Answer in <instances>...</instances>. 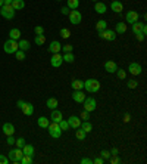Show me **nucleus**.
Here are the masks:
<instances>
[{
  "label": "nucleus",
  "instance_id": "nucleus-54",
  "mask_svg": "<svg viewBox=\"0 0 147 164\" xmlns=\"http://www.w3.org/2000/svg\"><path fill=\"white\" fill-rule=\"evenodd\" d=\"M135 36H137V40H138V41L144 40V34H135Z\"/></svg>",
  "mask_w": 147,
  "mask_h": 164
},
{
  "label": "nucleus",
  "instance_id": "nucleus-53",
  "mask_svg": "<svg viewBox=\"0 0 147 164\" xmlns=\"http://www.w3.org/2000/svg\"><path fill=\"white\" fill-rule=\"evenodd\" d=\"M16 105H18V108H22V107L25 105V101H22V99H19V101H18V104H16Z\"/></svg>",
  "mask_w": 147,
  "mask_h": 164
},
{
  "label": "nucleus",
  "instance_id": "nucleus-14",
  "mask_svg": "<svg viewBox=\"0 0 147 164\" xmlns=\"http://www.w3.org/2000/svg\"><path fill=\"white\" fill-rule=\"evenodd\" d=\"M72 99L77 102V104H82L84 99H85V95L82 93V90H75L72 93Z\"/></svg>",
  "mask_w": 147,
  "mask_h": 164
},
{
  "label": "nucleus",
  "instance_id": "nucleus-28",
  "mask_svg": "<svg viewBox=\"0 0 147 164\" xmlns=\"http://www.w3.org/2000/svg\"><path fill=\"white\" fill-rule=\"evenodd\" d=\"M115 31L119 33V34H124L127 31V24H125V22H118L116 27H115Z\"/></svg>",
  "mask_w": 147,
  "mask_h": 164
},
{
  "label": "nucleus",
  "instance_id": "nucleus-13",
  "mask_svg": "<svg viewBox=\"0 0 147 164\" xmlns=\"http://www.w3.org/2000/svg\"><path fill=\"white\" fill-rule=\"evenodd\" d=\"M60 49H62V44H60L57 40H53L52 43H50V46H49V52H50V53H59V52H60Z\"/></svg>",
  "mask_w": 147,
  "mask_h": 164
},
{
  "label": "nucleus",
  "instance_id": "nucleus-8",
  "mask_svg": "<svg viewBox=\"0 0 147 164\" xmlns=\"http://www.w3.org/2000/svg\"><path fill=\"white\" fill-rule=\"evenodd\" d=\"M99 36L103 39V40H107V41H113L116 39V36H115V31L112 30H103V31H99Z\"/></svg>",
  "mask_w": 147,
  "mask_h": 164
},
{
  "label": "nucleus",
  "instance_id": "nucleus-21",
  "mask_svg": "<svg viewBox=\"0 0 147 164\" xmlns=\"http://www.w3.org/2000/svg\"><path fill=\"white\" fill-rule=\"evenodd\" d=\"M94 10H96L97 13H100V15H103V13H106L107 8H106V5H105V3L97 2V3H96V6H94Z\"/></svg>",
  "mask_w": 147,
  "mask_h": 164
},
{
  "label": "nucleus",
  "instance_id": "nucleus-4",
  "mask_svg": "<svg viewBox=\"0 0 147 164\" xmlns=\"http://www.w3.org/2000/svg\"><path fill=\"white\" fill-rule=\"evenodd\" d=\"M19 49V46H18V41L16 40H12V39H9V40L5 41V44H3V50L6 52V53H15L16 50Z\"/></svg>",
  "mask_w": 147,
  "mask_h": 164
},
{
  "label": "nucleus",
  "instance_id": "nucleus-52",
  "mask_svg": "<svg viewBox=\"0 0 147 164\" xmlns=\"http://www.w3.org/2000/svg\"><path fill=\"white\" fill-rule=\"evenodd\" d=\"M110 163H112V164H118V163H119V158H118L116 155H113V158L110 160Z\"/></svg>",
  "mask_w": 147,
  "mask_h": 164
},
{
  "label": "nucleus",
  "instance_id": "nucleus-34",
  "mask_svg": "<svg viewBox=\"0 0 147 164\" xmlns=\"http://www.w3.org/2000/svg\"><path fill=\"white\" fill-rule=\"evenodd\" d=\"M85 135H87V133H85V132L82 130V129H80V127L77 129V133H75V136H77V139L84 140V139H85Z\"/></svg>",
  "mask_w": 147,
  "mask_h": 164
},
{
  "label": "nucleus",
  "instance_id": "nucleus-19",
  "mask_svg": "<svg viewBox=\"0 0 147 164\" xmlns=\"http://www.w3.org/2000/svg\"><path fill=\"white\" fill-rule=\"evenodd\" d=\"M110 8H112V10L113 12H116V13H122V3L121 2H118V0H115V2H112V5H110Z\"/></svg>",
  "mask_w": 147,
  "mask_h": 164
},
{
  "label": "nucleus",
  "instance_id": "nucleus-59",
  "mask_svg": "<svg viewBox=\"0 0 147 164\" xmlns=\"http://www.w3.org/2000/svg\"><path fill=\"white\" fill-rule=\"evenodd\" d=\"M56 2H62V0H56Z\"/></svg>",
  "mask_w": 147,
  "mask_h": 164
},
{
  "label": "nucleus",
  "instance_id": "nucleus-1",
  "mask_svg": "<svg viewBox=\"0 0 147 164\" xmlns=\"http://www.w3.org/2000/svg\"><path fill=\"white\" fill-rule=\"evenodd\" d=\"M84 89L87 92H90V93H97L100 90V83L96 78H88V80L84 82Z\"/></svg>",
  "mask_w": 147,
  "mask_h": 164
},
{
  "label": "nucleus",
  "instance_id": "nucleus-5",
  "mask_svg": "<svg viewBox=\"0 0 147 164\" xmlns=\"http://www.w3.org/2000/svg\"><path fill=\"white\" fill-rule=\"evenodd\" d=\"M47 130H49V135L52 138H55V139H59L60 136H62V130H60V127H59V124L57 123H52L49 124V127H47Z\"/></svg>",
  "mask_w": 147,
  "mask_h": 164
},
{
  "label": "nucleus",
  "instance_id": "nucleus-12",
  "mask_svg": "<svg viewBox=\"0 0 147 164\" xmlns=\"http://www.w3.org/2000/svg\"><path fill=\"white\" fill-rule=\"evenodd\" d=\"M68 123H69V127H72V129H78V127L81 126V120H80V117L72 115V117H69V118H68Z\"/></svg>",
  "mask_w": 147,
  "mask_h": 164
},
{
  "label": "nucleus",
  "instance_id": "nucleus-3",
  "mask_svg": "<svg viewBox=\"0 0 147 164\" xmlns=\"http://www.w3.org/2000/svg\"><path fill=\"white\" fill-rule=\"evenodd\" d=\"M24 155L22 149L21 148H16V149H10L9 151V160L12 161L13 164H19L21 163V158Z\"/></svg>",
  "mask_w": 147,
  "mask_h": 164
},
{
  "label": "nucleus",
  "instance_id": "nucleus-41",
  "mask_svg": "<svg viewBox=\"0 0 147 164\" xmlns=\"http://www.w3.org/2000/svg\"><path fill=\"white\" fill-rule=\"evenodd\" d=\"M127 86H128L130 89H135V87L138 86V83L135 82V80H128V82H127Z\"/></svg>",
  "mask_w": 147,
  "mask_h": 164
},
{
  "label": "nucleus",
  "instance_id": "nucleus-37",
  "mask_svg": "<svg viewBox=\"0 0 147 164\" xmlns=\"http://www.w3.org/2000/svg\"><path fill=\"white\" fill-rule=\"evenodd\" d=\"M33 163V157L30 155H22V158H21V164H31Z\"/></svg>",
  "mask_w": 147,
  "mask_h": 164
},
{
  "label": "nucleus",
  "instance_id": "nucleus-60",
  "mask_svg": "<svg viewBox=\"0 0 147 164\" xmlns=\"http://www.w3.org/2000/svg\"><path fill=\"white\" fill-rule=\"evenodd\" d=\"M93 2H96V0H93Z\"/></svg>",
  "mask_w": 147,
  "mask_h": 164
},
{
  "label": "nucleus",
  "instance_id": "nucleus-32",
  "mask_svg": "<svg viewBox=\"0 0 147 164\" xmlns=\"http://www.w3.org/2000/svg\"><path fill=\"white\" fill-rule=\"evenodd\" d=\"M107 27V22L105 21V19H100V21H97V24H96V30L97 31H103V30H106Z\"/></svg>",
  "mask_w": 147,
  "mask_h": 164
},
{
  "label": "nucleus",
  "instance_id": "nucleus-22",
  "mask_svg": "<svg viewBox=\"0 0 147 164\" xmlns=\"http://www.w3.org/2000/svg\"><path fill=\"white\" fill-rule=\"evenodd\" d=\"M37 124H38V127H41V129H47L50 124V120L47 117H40V118L37 120Z\"/></svg>",
  "mask_w": 147,
  "mask_h": 164
},
{
  "label": "nucleus",
  "instance_id": "nucleus-20",
  "mask_svg": "<svg viewBox=\"0 0 147 164\" xmlns=\"http://www.w3.org/2000/svg\"><path fill=\"white\" fill-rule=\"evenodd\" d=\"M9 39L18 41L19 39H21V30H18V28H12V30L9 31Z\"/></svg>",
  "mask_w": 147,
  "mask_h": 164
},
{
  "label": "nucleus",
  "instance_id": "nucleus-39",
  "mask_svg": "<svg viewBox=\"0 0 147 164\" xmlns=\"http://www.w3.org/2000/svg\"><path fill=\"white\" fill-rule=\"evenodd\" d=\"M15 56H16L18 61H24V59H25V53H24V50L18 49L16 52H15Z\"/></svg>",
  "mask_w": 147,
  "mask_h": 164
},
{
  "label": "nucleus",
  "instance_id": "nucleus-2",
  "mask_svg": "<svg viewBox=\"0 0 147 164\" xmlns=\"http://www.w3.org/2000/svg\"><path fill=\"white\" fill-rule=\"evenodd\" d=\"M15 9L12 8V5H3L2 8H0V15L3 18H6V19H13L15 18Z\"/></svg>",
  "mask_w": 147,
  "mask_h": 164
},
{
  "label": "nucleus",
  "instance_id": "nucleus-49",
  "mask_svg": "<svg viewBox=\"0 0 147 164\" xmlns=\"http://www.w3.org/2000/svg\"><path fill=\"white\" fill-rule=\"evenodd\" d=\"M103 161H105V160H103L102 157H99V158H96V160H93V163L94 164H103Z\"/></svg>",
  "mask_w": 147,
  "mask_h": 164
},
{
  "label": "nucleus",
  "instance_id": "nucleus-58",
  "mask_svg": "<svg viewBox=\"0 0 147 164\" xmlns=\"http://www.w3.org/2000/svg\"><path fill=\"white\" fill-rule=\"evenodd\" d=\"M3 5H5V3H3V0H0V8H2Z\"/></svg>",
  "mask_w": 147,
  "mask_h": 164
},
{
  "label": "nucleus",
  "instance_id": "nucleus-23",
  "mask_svg": "<svg viewBox=\"0 0 147 164\" xmlns=\"http://www.w3.org/2000/svg\"><path fill=\"white\" fill-rule=\"evenodd\" d=\"M22 152H24L25 155L34 157V147L33 145H30V143H25L24 147H22Z\"/></svg>",
  "mask_w": 147,
  "mask_h": 164
},
{
  "label": "nucleus",
  "instance_id": "nucleus-51",
  "mask_svg": "<svg viewBox=\"0 0 147 164\" xmlns=\"http://www.w3.org/2000/svg\"><path fill=\"white\" fill-rule=\"evenodd\" d=\"M68 6H63V8L60 9V12H62V13H63V15H68V12H69V10H68Z\"/></svg>",
  "mask_w": 147,
  "mask_h": 164
},
{
  "label": "nucleus",
  "instance_id": "nucleus-48",
  "mask_svg": "<svg viewBox=\"0 0 147 164\" xmlns=\"http://www.w3.org/2000/svg\"><path fill=\"white\" fill-rule=\"evenodd\" d=\"M8 145H15V138H13V135L8 136Z\"/></svg>",
  "mask_w": 147,
  "mask_h": 164
},
{
  "label": "nucleus",
  "instance_id": "nucleus-31",
  "mask_svg": "<svg viewBox=\"0 0 147 164\" xmlns=\"http://www.w3.org/2000/svg\"><path fill=\"white\" fill-rule=\"evenodd\" d=\"M80 129H82V130L85 132V133H90L91 130H93V126H91V123L87 120V121H84V123H81V126H80Z\"/></svg>",
  "mask_w": 147,
  "mask_h": 164
},
{
  "label": "nucleus",
  "instance_id": "nucleus-15",
  "mask_svg": "<svg viewBox=\"0 0 147 164\" xmlns=\"http://www.w3.org/2000/svg\"><path fill=\"white\" fill-rule=\"evenodd\" d=\"M2 130H3V133H5L6 136H10V135H13V133H15V126H13L12 123H5Z\"/></svg>",
  "mask_w": 147,
  "mask_h": 164
},
{
  "label": "nucleus",
  "instance_id": "nucleus-30",
  "mask_svg": "<svg viewBox=\"0 0 147 164\" xmlns=\"http://www.w3.org/2000/svg\"><path fill=\"white\" fill-rule=\"evenodd\" d=\"M62 59H63V62H68V64H72L74 61H75V56L72 55V52H66L65 55L62 56Z\"/></svg>",
  "mask_w": 147,
  "mask_h": 164
},
{
  "label": "nucleus",
  "instance_id": "nucleus-44",
  "mask_svg": "<svg viewBox=\"0 0 147 164\" xmlns=\"http://www.w3.org/2000/svg\"><path fill=\"white\" fill-rule=\"evenodd\" d=\"M81 118H82V120H84V121H87V120L90 118V113L84 109V111H82V113H81Z\"/></svg>",
  "mask_w": 147,
  "mask_h": 164
},
{
  "label": "nucleus",
  "instance_id": "nucleus-6",
  "mask_svg": "<svg viewBox=\"0 0 147 164\" xmlns=\"http://www.w3.org/2000/svg\"><path fill=\"white\" fill-rule=\"evenodd\" d=\"M82 104H84V109H85V111H88V113H93V111L97 108V102H96V99L91 98V96L90 98H87V96H85V99H84V102H82Z\"/></svg>",
  "mask_w": 147,
  "mask_h": 164
},
{
  "label": "nucleus",
  "instance_id": "nucleus-16",
  "mask_svg": "<svg viewBox=\"0 0 147 164\" xmlns=\"http://www.w3.org/2000/svg\"><path fill=\"white\" fill-rule=\"evenodd\" d=\"M50 120L53 121V123H59L60 120H62V113L59 111V109H52V114H50Z\"/></svg>",
  "mask_w": 147,
  "mask_h": 164
},
{
  "label": "nucleus",
  "instance_id": "nucleus-36",
  "mask_svg": "<svg viewBox=\"0 0 147 164\" xmlns=\"http://www.w3.org/2000/svg\"><path fill=\"white\" fill-rule=\"evenodd\" d=\"M59 127H60V130L63 132V130H68V129H69V123H68V121H66V120H63V118H62V120H60V121H59Z\"/></svg>",
  "mask_w": 147,
  "mask_h": 164
},
{
  "label": "nucleus",
  "instance_id": "nucleus-9",
  "mask_svg": "<svg viewBox=\"0 0 147 164\" xmlns=\"http://www.w3.org/2000/svg\"><path fill=\"white\" fill-rule=\"evenodd\" d=\"M62 62H63V59H62V55H59V53H53V56L50 58V64L55 68H59L62 65Z\"/></svg>",
  "mask_w": 147,
  "mask_h": 164
},
{
  "label": "nucleus",
  "instance_id": "nucleus-42",
  "mask_svg": "<svg viewBox=\"0 0 147 164\" xmlns=\"http://www.w3.org/2000/svg\"><path fill=\"white\" fill-rule=\"evenodd\" d=\"M116 75H118V78H121V80H124V78L127 77V73H125L124 70H116Z\"/></svg>",
  "mask_w": 147,
  "mask_h": 164
},
{
  "label": "nucleus",
  "instance_id": "nucleus-29",
  "mask_svg": "<svg viewBox=\"0 0 147 164\" xmlns=\"http://www.w3.org/2000/svg\"><path fill=\"white\" fill-rule=\"evenodd\" d=\"M18 46H19V49L24 50V52L31 48V44H30V41H28V40H19V41H18Z\"/></svg>",
  "mask_w": 147,
  "mask_h": 164
},
{
  "label": "nucleus",
  "instance_id": "nucleus-38",
  "mask_svg": "<svg viewBox=\"0 0 147 164\" xmlns=\"http://www.w3.org/2000/svg\"><path fill=\"white\" fill-rule=\"evenodd\" d=\"M60 37H62V39H69V37H71V31H69L68 28H62V30H60Z\"/></svg>",
  "mask_w": 147,
  "mask_h": 164
},
{
  "label": "nucleus",
  "instance_id": "nucleus-25",
  "mask_svg": "<svg viewBox=\"0 0 147 164\" xmlns=\"http://www.w3.org/2000/svg\"><path fill=\"white\" fill-rule=\"evenodd\" d=\"M10 5H12V8L15 9V10H21V9L25 8V2L24 0H13Z\"/></svg>",
  "mask_w": 147,
  "mask_h": 164
},
{
  "label": "nucleus",
  "instance_id": "nucleus-33",
  "mask_svg": "<svg viewBox=\"0 0 147 164\" xmlns=\"http://www.w3.org/2000/svg\"><path fill=\"white\" fill-rule=\"evenodd\" d=\"M34 41H35V44L41 46V44H44V41H46V36H44V34H38V36H35Z\"/></svg>",
  "mask_w": 147,
  "mask_h": 164
},
{
  "label": "nucleus",
  "instance_id": "nucleus-47",
  "mask_svg": "<svg viewBox=\"0 0 147 164\" xmlns=\"http://www.w3.org/2000/svg\"><path fill=\"white\" fill-rule=\"evenodd\" d=\"M62 49L65 50V53H66V52H72L74 48H72V44H65V46H62Z\"/></svg>",
  "mask_w": 147,
  "mask_h": 164
},
{
  "label": "nucleus",
  "instance_id": "nucleus-18",
  "mask_svg": "<svg viewBox=\"0 0 147 164\" xmlns=\"http://www.w3.org/2000/svg\"><path fill=\"white\" fill-rule=\"evenodd\" d=\"M22 113H24L25 115H33L34 114V107H33V104H30V102H25V105L22 108Z\"/></svg>",
  "mask_w": 147,
  "mask_h": 164
},
{
  "label": "nucleus",
  "instance_id": "nucleus-50",
  "mask_svg": "<svg viewBox=\"0 0 147 164\" xmlns=\"http://www.w3.org/2000/svg\"><path fill=\"white\" fill-rule=\"evenodd\" d=\"M93 163V160H90V158H82L81 160V164H91Z\"/></svg>",
  "mask_w": 147,
  "mask_h": 164
},
{
  "label": "nucleus",
  "instance_id": "nucleus-26",
  "mask_svg": "<svg viewBox=\"0 0 147 164\" xmlns=\"http://www.w3.org/2000/svg\"><path fill=\"white\" fill-rule=\"evenodd\" d=\"M132 25V33L134 34H143V24L141 22H134V24H131Z\"/></svg>",
  "mask_w": 147,
  "mask_h": 164
},
{
  "label": "nucleus",
  "instance_id": "nucleus-35",
  "mask_svg": "<svg viewBox=\"0 0 147 164\" xmlns=\"http://www.w3.org/2000/svg\"><path fill=\"white\" fill-rule=\"evenodd\" d=\"M80 6V0H68V8L69 9H77Z\"/></svg>",
  "mask_w": 147,
  "mask_h": 164
},
{
  "label": "nucleus",
  "instance_id": "nucleus-43",
  "mask_svg": "<svg viewBox=\"0 0 147 164\" xmlns=\"http://www.w3.org/2000/svg\"><path fill=\"white\" fill-rule=\"evenodd\" d=\"M9 157L6 155H3V154H0V164H9Z\"/></svg>",
  "mask_w": 147,
  "mask_h": 164
},
{
  "label": "nucleus",
  "instance_id": "nucleus-45",
  "mask_svg": "<svg viewBox=\"0 0 147 164\" xmlns=\"http://www.w3.org/2000/svg\"><path fill=\"white\" fill-rule=\"evenodd\" d=\"M100 155H102V158H103V160H107V158L110 157V152H109V151H106V149H103V151L100 152Z\"/></svg>",
  "mask_w": 147,
  "mask_h": 164
},
{
  "label": "nucleus",
  "instance_id": "nucleus-10",
  "mask_svg": "<svg viewBox=\"0 0 147 164\" xmlns=\"http://www.w3.org/2000/svg\"><path fill=\"white\" fill-rule=\"evenodd\" d=\"M128 71L132 75H138V74H141V65L138 62H131L130 67H128Z\"/></svg>",
  "mask_w": 147,
  "mask_h": 164
},
{
  "label": "nucleus",
  "instance_id": "nucleus-55",
  "mask_svg": "<svg viewBox=\"0 0 147 164\" xmlns=\"http://www.w3.org/2000/svg\"><path fill=\"white\" fill-rule=\"evenodd\" d=\"M118 152H119V151H118V148H113V149L110 151V155H116Z\"/></svg>",
  "mask_w": 147,
  "mask_h": 164
},
{
  "label": "nucleus",
  "instance_id": "nucleus-46",
  "mask_svg": "<svg viewBox=\"0 0 147 164\" xmlns=\"http://www.w3.org/2000/svg\"><path fill=\"white\" fill-rule=\"evenodd\" d=\"M34 31H35V34L38 36V34H44V28L43 27H40V25H37L35 28H34Z\"/></svg>",
  "mask_w": 147,
  "mask_h": 164
},
{
  "label": "nucleus",
  "instance_id": "nucleus-17",
  "mask_svg": "<svg viewBox=\"0 0 147 164\" xmlns=\"http://www.w3.org/2000/svg\"><path fill=\"white\" fill-rule=\"evenodd\" d=\"M105 70H106L107 73L113 74V73H116V70H118V65L115 64L113 61H106V62H105Z\"/></svg>",
  "mask_w": 147,
  "mask_h": 164
},
{
  "label": "nucleus",
  "instance_id": "nucleus-56",
  "mask_svg": "<svg viewBox=\"0 0 147 164\" xmlns=\"http://www.w3.org/2000/svg\"><path fill=\"white\" fill-rule=\"evenodd\" d=\"M130 120H131V117L128 114L125 115V117H124V121H125V123H130Z\"/></svg>",
  "mask_w": 147,
  "mask_h": 164
},
{
  "label": "nucleus",
  "instance_id": "nucleus-27",
  "mask_svg": "<svg viewBox=\"0 0 147 164\" xmlns=\"http://www.w3.org/2000/svg\"><path fill=\"white\" fill-rule=\"evenodd\" d=\"M57 105H59V102H57L56 98H49L47 99V102H46V107L50 108V109H55Z\"/></svg>",
  "mask_w": 147,
  "mask_h": 164
},
{
  "label": "nucleus",
  "instance_id": "nucleus-24",
  "mask_svg": "<svg viewBox=\"0 0 147 164\" xmlns=\"http://www.w3.org/2000/svg\"><path fill=\"white\" fill-rule=\"evenodd\" d=\"M71 87H72L74 90H82L84 89V82L82 80H72Z\"/></svg>",
  "mask_w": 147,
  "mask_h": 164
},
{
  "label": "nucleus",
  "instance_id": "nucleus-7",
  "mask_svg": "<svg viewBox=\"0 0 147 164\" xmlns=\"http://www.w3.org/2000/svg\"><path fill=\"white\" fill-rule=\"evenodd\" d=\"M69 21H71V24H74V25L81 24L82 15L78 12V10H77V9H74L72 12H69Z\"/></svg>",
  "mask_w": 147,
  "mask_h": 164
},
{
  "label": "nucleus",
  "instance_id": "nucleus-11",
  "mask_svg": "<svg viewBox=\"0 0 147 164\" xmlns=\"http://www.w3.org/2000/svg\"><path fill=\"white\" fill-rule=\"evenodd\" d=\"M137 21H138V12H135V10L127 12V22H128V24H134V22H137Z\"/></svg>",
  "mask_w": 147,
  "mask_h": 164
},
{
  "label": "nucleus",
  "instance_id": "nucleus-40",
  "mask_svg": "<svg viewBox=\"0 0 147 164\" xmlns=\"http://www.w3.org/2000/svg\"><path fill=\"white\" fill-rule=\"evenodd\" d=\"M15 145H16L18 148H21V149H22V147L25 145V139H24V138H19V139H15Z\"/></svg>",
  "mask_w": 147,
  "mask_h": 164
},
{
  "label": "nucleus",
  "instance_id": "nucleus-57",
  "mask_svg": "<svg viewBox=\"0 0 147 164\" xmlns=\"http://www.w3.org/2000/svg\"><path fill=\"white\" fill-rule=\"evenodd\" d=\"M12 2H13V0H3V3H5V5H10Z\"/></svg>",
  "mask_w": 147,
  "mask_h": 164
}]
</instances>
